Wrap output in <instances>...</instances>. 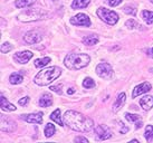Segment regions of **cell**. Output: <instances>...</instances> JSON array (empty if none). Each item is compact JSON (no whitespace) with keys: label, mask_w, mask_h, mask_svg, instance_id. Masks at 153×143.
I'll list each match as a JSON object with an SVG mask.
<instances>
[{"label":"cell","mask_w":153,"mask_h":143,"mask_svg":"<svg viewBox=\"0 0 153 143\" xmlns=\"http://www.w3.org/2000/svg\"><path fill=\"white\" fill-rule=\"evenodd\" d=\"M51 89L56 92L57 94H62V85H59V86H51Z\"/></svg>","instance_id":"d6a6232c"},{"label":"cell","mask_w":153,"mask_h":143,"mask_svg":"<svg viewBox=\"0 0 153 143\" xmlns=\"http://www.w3.org/2000/svg\"><path fill=\"white\" fill-rule=\"evenodd\" d=\"M51 62V58L49 57H44V58H38L35 60V66L37 68H42L44 66H46L47 64Z\"/></svg>","instance_id":"603a6c76"},{"label":"cell","mask_w":153,"mask_h":143,"mask_svg":"<svg viewBox=\"0 0 153 143\" xmlns=\"http://www.w3.org/2000/svg\"><path fill=\"white\" fill-rule=\"evenodd\" d=\"M75 142H84V143H88V140L86 139V138H83V136H77V138H75V140H74Z\"/></svg>","instance_id":"836d02e7"},{"label":"cell","mask_w":153,"mask_h":143,"mask_svg":"<svg viewBox=\"0 0 153 143\" xmlns=\"http://www.w3.org/2000/svg\"><path fill=\"white\" fill-rule=\"evenodd\" d=\"M25 42L27 44H30V45H33V44H37V42H42V39H43V36L37 33V31H28L27 34L25 35Z\"/></svg>","instance_id":"8fae6325"},{"label":"cell","mask_w":153,"mask_h":143,"mask_svg":"<svg viewBox=\"0 0 153 143\" xmlns=\"http://www.w3.org/2000/svg\"><path fill=\"white\" fill-rule=\"evenodd\" d=\"M91 62V57L87 54H77L71 53L64 59L65 66L72 71H78L86 67Z\"/></svg>","instance_id":"7a4b0ae2"},{"label":"cell","mask_w":153,"mask_h":143,"mask_svg":"<svg viewBox=\"0 0 153 143\" xmlns=\"http://www.w3.org/2000/svg\"><path fill=\"white\" fill-rule=\"evenodd\" d=\"M62 74V69L57 66H53L47 69L39 72L37 75L35 76L34 82L39 86H45V85L51 84L53 80H55L56 78H58Z\"/></svg>","instance_id":"3957f363"},{"label":"cell","mask_w":153,"mask_h":143,"mask_svg":"<svg viewBox=\"0 0 153 143\" xmlns=\"http://www.w3.org/2000/svg\"><path fill=\"white\" fill-rule=\"evenodd\" d=\"M151 84L150 83H148V82H144V83H142L141 85H137L135 89H133V93H132V97L133 98H135V97H137L139 95H141V94H144V93L149 92L150 89H151Z\"/></svg>","instance_id":"7c38bea8"},{"label":"cell","mask_w":153,"mask_h":143,"mask_svg":"<svg viewBox=\"0 0 153 143\" xmlns=\"http://www.w3.org/2000/svg\"><path fill=\"white\" fill-rule=\"evenodd\" d=\"M51 120L55 121V122L60 126L64 125V124H63V121H62V118H60V109H55V111L51 114Z\"/></svg>","instance_id":"ffe728a7"},{"label":"cell","mask_w":153,"mask_h":143,"mask_svg":"<svg viewBox=\"0 0 153 143\" xmlns=\"http://www.w3.org/2000/svg\"><path fill=\"white\" fill-rule=\"evenodd\" d=\"M48 16L47 11L43 9H28L20 15H18V20L24 21V22H30V21H36L44 19Z\"/></svg>","instance_id":"277c9868"},{"label":"cell","mask_w":153,"mask_h":143,"mask_svg":"<svg viewBox=\"0 0 153 143\" xmlns=\"http://www.w3.org/2000/svg\"><path fill=\"white\" fill-rule=\"evenodd\" d=\"M123 0H108V4L112 6V7H115V6H119Z\"/></svg>","instance_id":"1f68e13d"},{"label":"cell","mask_w":153,"mask_h":143,"mask_svg":"<svg viewBox=\"0 0 153 143\" xmlns=\"http://www.w3.org/2000/svg\"><path fill=\"white\" fill-rule=\"evenodd\" d=\"M74 93H75V89H68V91H67L68 95H71V94H74Z\"/></svg>","instance_id":"8d00e7d4"},{"label":"cell","mask_w":153,"mask_h":143,"mask_svg":"<svg viewBox=\"0 0 153 143\" xmlns=\"http://www.w3.org/2000/svg\"><path fill=\"white\" fill-rule=\"evenodd\" d=\"M125 118H126V120L130 121V122H136V121H139V120H140V115H137V114L126 113L125 114Z\"/></svg>","instance_id":"83f0119b"},{"label":"cell","mask_w":153,"mask_h":143,"mask_svg":"<svg viewBox=\"0 0 153 143\" xmlns=\"http://www.w3.org/2000/svg\"><path fill=\"white\" fill-rule=\"evenodd\" d=\"M96 15L101 18L103 21H105L108 25H115L117 21H119V15L112 10H108V9L104 8V7H101L96 10Z\"/></svg>","instance_id":"5b68a950"},{"label":"cell","mask_w":153,"mask_h":143,"mask_svg":"<svg viewBox=\"0 0 153 143\" xmlns=\"http://www.w3.org/2000/svg\"><path fill=\"white\" fill-rule=\"evenodd\" d=\"M83 86H84L85 89H93V87H95V82H94L91 77H87V78H85L84 82H83Z\"/></svg>","instance_id":"4316f807"},{"label":"cell","mask_w":153,"mask_h":143,"mask_svg":"<svg viewBox=\"0 0 153 143\" xmlns=\"http://www.w3.org/2000/svg\"><path fill=\"white\" fill-rule=\"evenodd\" d=\"M140 105L144 111H149L153 107V97L150 95L142 97L140 100Z\"/></svg>","instance_id":"5bb4252c"},{"label":"cell","mask_w":153,"mask_h":143,"mask_svg":"<svg viewBox=\"0 0 153 143\" xmlns=\"http://www.w3.org/2000/svg\"><path fill=\"white\" fill-rule=\"evenodd\" d=\"M28 102H29V97L26 96L24 98H22V100H19V105H26Z\"/></svg>","instance_id":"d590c367"},{"label":"cell","mask_w":153,"mask_h":143,"mask_svg":"<svg viewBox=\"0 0 153 143\" xmlns=\"http://www.w3.org/2000/svg\"><path fill=\"white\" fill-rule=\"evenodd\" d=\"M119 123H120V124H121V129H120V133H123V134H124V133H126V132H128V127H126V126L124 125V124H123V123H122V122H119Z\"/></svg>","instance_id":"e575fe53"},{"label":"cell","mask_w":153,"mask_h":143,"mask_svg":"<svg viewBox=\"0 0 153 143\" xmlns=\"http://www.w3.org/2000/svg\"><path fill=\"white\" fill-rule=\"evenodd\" d=\"M96 73L102 78H111L113 75V68L111 67L110 64L101 63L96 66Z\"/></svg>","instance_id":"8992f818"},{"label":"cell","mask_w":153,"mask_h":143,"mask_svg":"<svg viewBox=\"0 0 153 143\" xmlns=\"http://www.w3.org/2000/svg\"><path fill=\"white\" fill-rule=\"evenodd\" d=\"M64 122L72 130L77 132H88L93 129L94 122L92 118H87L82 113L69 109L64 114Z\"/></svg>","instance_id":"6da1fadb"},{"label":"cell","mask_w":153,"mask_h":143,"mask_svg":"<svg viewBox=\"0 0 153 143\" xmlns=\"http://www.w3.org/2000/svg\"><path fill=\"white\" fill-rule=\"evenodd\" d=\"M33 57V53L29 51H19L17 54L13 56L15 60L19 64H26L30 58Z\"/></svg>","instance_id":"4fadbf2b"},{"label":"cell","mask_w":153,"mask_h":143,"mask_svg":"<svg viewBox=\"0 0 153 143\" xmlns=\"http://www.w3.org/2000/svg\"><path fill=\"white\" fill-rule=\"evenodd\" d=\"M69 21H71L72 25L75 26H85V27L91 26V19L85 13H78V15L74 16L73 18H71Z\"/></svg>","instance_id":"52a82bcc"},{"label":"cell","mask_w":153,"mask_h":143,"mask_svg":"<svg viewBox=\"0 0 153 143\" xmlns=\"http://www.w3.org/2000/svg\"><path fill=\"white\" fill-rule=\"evenodd\" d=\"M15 129H16V123L13 122L11 118L1 115V131L10 133V132H13Z\"/></svg>","instance_id":"ba28073f"},{"label":"cell","mask_w":153,"mask_h":143,"mask_svg":"<svg viewBox=\"0 0 153 143\" xmlns=\"http://www.w3.org/2000/svg\"><path fill=\"white\" fill-rule=\"evenodd\" d=\"M142 125H143V123H142V121H139V122H136V129H140V127H142Z\"/></svg>","instance_id":"74e56055"},{"label":"cell","mask_w":153,"mask_h":143,"mask_svg":"<svg viewBox=\"0 0 153 143\" xmlns=\"http://www.w3.org/2000/svg\"><path fill=\"white\" fill-rule=\"evenodd\" d=\"M142 17L144 19L146 24H153V11H148V10H143L142 11Z\"/></svg>","instance_id":"cb8c5ba5"},{"label":"cell","mask_w":153,"mask_h":143,"mask_svg":"<svg viewBox=\"0 0 153 143\" xmlns=\"http://www.w3.org/2000/svg\"><path fill=\"white\" fill-rule=\"evenodd\" d=\"M95 134L97 135L98 140H107L112 136V132L106 125H97L95 129Z\"/></svg>","instance_id":"9c48e42d"},{"label":"cell","mask_w":153,"mask_h":143,"mask_svg":"<svg viewBox=\"0 0 153 143\" xmlns=\"http://www.w3.org/2000/svg\"><path fill=\"white\" fill-rule=\"evenodd\" d=\"M0 105H1V109H4V111H7V112H9V111H16V106L13 105L11 103H9L4 95H1V97H0Z\"/></svg>","instance_id":"2e32d148"},{"label":"cell","mask_w":153,"mask_h":143,"mask_svg":"<svg viewBox=\"0 0 153 143\" xmlns=\"http://www.w3.org/2000/svg\"><path fill=\"white\" fill-rule=\"evenodd\" d=\"M51 103H53V97L48 93L43 94L42 98L39 100V105L42 106V107H48V106L51 105Z\"/></svg>","instance_id":"e0dca14e"},{"label":"cell","mask_w":153,"mask_h":143,"mask_svg":"<svg viewBox=\"0 0 153 143\" xmlns=\"http://www.w3.org/2000/svg\"><path fill=\"white\" fill-rule=\"evenodd\" d=\"M144 136L148 142H151L153 141V125H148L146 129H145V133Z\"/></svg>","instance_id":"484cf974"},{"label":"cell","mask_w":153,"mask_h":143,"mask_svg":"<svg viewBox=\"0 0 153 143\" xmlns=\"http://www.w3.org/2000/svg\"><path fill=\"white\" fill-rule=\"evenodd\" d=\"M125 100H126L125 93H121L119 96H117V100H116L115 103L113 104V111H114V112H117L121 107H123L124 103H125Z\"/></svg>","instance_id":"9a60e30c"},{"label":"cell","mask_w":153,"mask_h":143,"mask_svg":"<svg viewBox=\"0 0 153 143\" xmlns=\"http://www.w3.org/2000/svg\"><path fill=\"white\" fill-rule=\"evenodd\" d=\"M150 1H151V2H152V4H153V0H150Z\"/></svg>","instance_id":"ab89813d"},{"label":"cell","mask_w":153,"mask_h":143,"mask_svg":"<svg viewBox=\"0 0 153 143\" xmlns=\"http://www.w3.org/2000/svg\"><path fill=\"white\" fill-rule=\"evenodd\" d=\"M22 80H24V77H22V75H20V74H17V73H13V74H11V75H10V77H9V82H10L11 84H13V85L20 84Z\"/></svg>","instance_id":"44dd1931"},{"label":"cell","mask_w":153,"mask_h":143,"mask_svg":"<svg viewBox=\"0 0 153 143\" xmlns=\"http://www.w3.org/2000/svg\"><path fill=\"white\" fill-rule=\"evenodd\" d=\"M20 118L28 123L42 124V123H43V113H42V112H38V113H34V114H26V115H22Z\"/></svg>","instance_id":"30bf717a"},{"label":"cell","mask_w":153,"mask_h":143,"mask_svg":"<svg viewBox=\"0 0 153 143\" xmlns=\"http://www.w3.org/2000/svg\"><path fill=\"white\" fill-rule=\"evenodd\" d=\"M125 25H126V27H128V28H130V29H134V28L140 27V25H139V24H137L134 19H130V20H128Z\"/></svg>","instance_id":"f1b7e54d"},{"label":"cell","mask_w":153,"mask_h":143,"mask_svg":"<svg viewBox=\"0 0 153 143\" xmlns=\"http://www.w3.org/2000/svg\"><path fill=\"white\" fill-rule=\"evenodd\" d=\"M55 131H56L55 125L51 124V123H48V124L46 125V127H45V135H46L47 138H51V136L54 135Z\"/></svg>","instance_id":"d4e9b609"},{"label":"cell","mask_w":153,"mask_h":143,"mask_svg":"<svg viewBox=\"0 0 153 143\" xmlns=\"http://www.w3.org/2000/svg\"><path fill=\"white\" fill-rule=\"evenodd\" d=\"M36 0H17L15 6L17 8H25V7H29L31 4H34Z\"/></svg>","instance_id":"7402d4cb"},{"label":"cell","mask_w":153,"mask_h":143,"mask_svg":"<svg viewBox=\"0 0 153 143\" xmlns=\"http://www.w3.org/2000/svg\"><path fill=\"white\" fill-rule=\"evenodd\" d=\"M149 55H151V56L153 57V48H151V49L149 51Z\"/></svg>","instance_id":"f35d334b"},{"label":"cell","mask_w":153,"mask_h":143,"mask_svg":"<svg viewBox=\"0 0 153 143\" xmlns=\"http://www.w3.org/2000/svg\"><path fill=\"white\" fill-rule=\"evenodd\" d=\"M123 11L125 13H128V15H133V16H135L136 9L134 8V7H130V6H126V7H124V8H123Z\"/></svg>","instance_id":"4dcf8cb0"},{"label":"cell","mask_w":153,"mask_h":143,"mask_svg":"<svg viewBox=\"0 0 153 143\" xmlns=\"http://www.w3.org/2000/svg\"><path fill=\"white\" fill-rule=\"evenodd\" d=\"M91 0H73L72 8L73 9H79V8H86L89 4Z\"/></svg>","instance_id":"ac0fdd59"},{"label":"cell","mask_w":153,"mask_h":143,"mask_svg":"<svg viewBox=\"0 0 153 143\" xmlns=\"http://www.w3.org/2000/svg\"><path fill=\"white\" fill-rule=\"evenodd\" d=\"M98 42V37L96 35H91V36H86L83 38V42L87 45V46H93Z\"/></svg>","instance_id":"d6986e66"},{"label":"cell","mask_w":153,"mask_h":143,"mask_svg":"<svg viewBox=\"0 0 153 143\" xmlns=\"http://www.w3.org/2000/svg\"><path fill=\"white\" fill-rule=\"evenodd\" d=\"M11 49H13V46H11L9 42H4V44L1 45V53H4V54L9 53Z\"/></svg>","instance_id":"f546056e"}]
</instances>
